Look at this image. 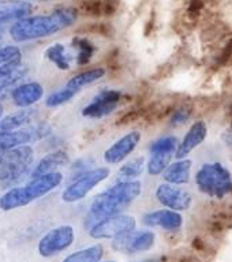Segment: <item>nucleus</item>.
<instances>
[{
    "mask_svg": "<svg viewBox=\"0 0 232 262\" xmlns=\"http://www.w3.org/2000/svg\"><path fill=\"white\" fill-rule=\"evenodd\" d=\"M77 16L78 12L74 8H59L47 15L28 16L12 25L10 36L16 42L52 36L74 25Z\"/></svg>",
    "mask_w": 232,
    "mask_h": 262,
    "instance_id": "nucleus-1",
    "label": "nucleus"
},
{
    "mask_svg": "<svg viewBox=\"0 0 232 262\" xmlns=\"http://www.w3.org/2000/svg\"><path fill=\"white\" fill-rule=\"evenodd\" d=\"M141 190H142V186L138 180L118 182L112 187L107 188L106 191L98 194L90 205V221L96 224L97 221L106 217L120 214L123 209H126L129 205L134 202L135 198H138Z\"/></svg>",
    "mask_w": 232,
    "mask_h": 262,
    "instance_id": "nucleus-2",
    "label": "nucleus"
},
{
    "mask_svg": "<svg viewBox=\"0 0 232 262\" xmlns=\"http://www.w3.org/2000/svg\"><path fill=\"white\" fill-rule=\"evenodd\" d=\"M61 182H63V175L59 171L30 179L22 187H14L4 192L0 196V209L4 212H10L12 209L26 206L32 204L33 201L47 195Z\"/></svg>",
    "mask_w": 232,
    "mask_h": 262,
    "instance_id": "nucleus-3",
    "label": "nucleus"
},
{
    "mask_svg": "<svg viewBox=\"0 0 232 262\" xmlns=\"http://www.w3.org/2000/svg\"><path fill=\"white\" fill-rule=\"evenodd\" d=\"M197 187L212 198H223L232 192V176L220 163L201 165L196 173Z\"/></svg>",
    "mask_w": 232,
    "mask_h": 262,
    "instance_id": "nucleus-4",
    "label": "nucleus"
},
{
    "mask_svg": "<svg viewBox=\"0 0 232 262\" xmlns=\"http://www.w3.org/2000/svg\"><path fill=\"white\" fill-rule=\"evenodd\" d=\"M34 150L32 146H19L0 151V182L12 183L28 175L33 163Z\"/></svg>",
    "mask_w": 232,
    "mask_h": 262,
    "instance_id": "nucleus-5",
    "label": "nucleus"
},
{
    "mask_svg": "<svg viewBox=\"0 0 232 262\" xmlns=\"http://www.w3.org/2000/svg\"><path fill=\"white\" fill-rule=\"evenodd\" d=\"M52 133L48 123L38 122L14 131H0V151L10 150L47 138Z\"/></svg>",
    "mask_w": 232,
    "mask_h": 262,
    "instance_id": "nucleus-6",
    "label": "nucleus"
},
{
    "mask_svg": "<svg viewBox=\"0 0 232 262\" xmlns=\"http://www.w3.org/2000/svg\"><path fill=\"white\" fill-rule=\"evenodd\" d=\"M110 176V169L107 167H100L90 169L85 175L79 176L78 179L73 180L71 183L61 192V200L67 204H73L83 200L97 184L107 179Z\"/></svg>",
    "mask_w": 232,
    "mask_h": 262,
    "instance_id": "nucleus-7",
    "label": "nucleus"
},
{
    "mask_svg": "<svg viewBox=\"0 0 232 262\" xmlns=\"http://www.w3.org/2000/svg\"><path fill=\"white\" fill-rule=\"evenodd\" d=\"M135 219L129 214H116L106 217L97 221L89 229V235L93 239H115L123 233L135 229Z\"/></svg>",
    "mask_w": 232,
    "mask_h": 262,
    "instance_id": "nucleus-8",
    "label": "nucleus"
},
{
    "mask_svg": "<svg viewBox=\"0 0 232 262\" xmlns=\"http://www.w3.org/2000/svg\"><path fill=\"white\" fill-rule=\"evenodd\" d=\"M75 233L71 225H60L56 228H52L51 231L45 233L38 242V253L41 257H53L56 254L65 251L74 243Z\"/></svg>",
    "mask_w": 232,
    "mask_h": 262,
    "instance_id": "nucleus-9",
    "label": "nucleus"
},
{
    "mask_svg": "<svg viewBox=\"0 0 232 262\" xmlns=\"http://www.w3.org/2000/svg\"><path fill=\"white\" fill-rule=\"evenodd\" d=\"M156 235L152 231H130L112 239V249L122 254H137L155 246Z\"/></svg>",
    "mask_w": 232,
    "mask_h": 262,
    "instance_id": "nucleus-10",
    "label": "nucleus"
},
{
    "mask_svg": "<svg viewBox=\"0 0 232 262\" xmlns=\"http://www.w3.org/2000/svg\"><path fill=\"white\" fill-rule=\"evenodd\" d=\"M122 93L119 90L102 89L93 97L92 102L82 110V115L85 118L98 119L112 114L122 100Z\"/></svg>",
    "mask_w": 232,
    "mask_h": 262,
    "instance_id": "nucleus-11",
    "label": "nucleus"
},
{
    "mask_svg": "<svg viewBox=\"0 0 232 262\" xmlns=\"http://www.w3.org/2000/svg\"><path fill=\"white\" fill-rule=\"evenodd\" d=\"M156 198L160 204L174 212L187 210L192 206L193 196L186 188L176 187L175 184L163 183L156 188Z\"/></svg>",
    "mask_w": 232,
    "mask_h": 262,
    "instance_id": "nucleus-12",
    "label": "nucleus"
},
{
    "mask_svg": "<svg viewBox=\"0 0 232 262\" xmlns=\"http://www.w3.org/2000/svg\"><path fill=\"white\" fill-rule=\"evenodd\" d=\"M141 141V133L139 131H131L127 133L124 137L118 139L116 142L104 151V161L108 164H119L126 159L127 156L131 155L138 146Z\"/></svg>",
    "mask_w": 232,
    "mask_h": 262,
    "instance_id": "nucleus-13",
    "label": "nucleus"
},
{
    "mask_svg": "<svg viewBox=\"0 0 232 262\" xmlns=\"http://www.w3.org/2000/svg\"><path fill=\"white\" fill-rule=\"evenodd\" d=\"M142 221L143 224L149 227H160L165 231H178L183 224V217L170 209H160L146 213Z\"/></svg>",
    "mask_w": 232,
    "mask_h": 262,
    "instance_id": "nucleus-14",
    "label": "nucleus"
},
{
    "mask_svg": "<svg viewBox=\"0 0 232 262\" xmlns=\"http://www.w3.org/2000/svg\"><path fill=\"white\" fill-rule=\"evenodd\" d=\"M32 11L33 4L28 0H0V25L25 19Z\"/></svg>",
    "mask_w": 232,
    "mask_h": 262,
    "instance_id": "nucleus-15",
    "label": "nucleus"
},
{
    "mask_svg": "<svg viewBox=\"0 0 232 262\" xmlns=\"http://www.w3.org/2000/svg\"><path fill=\"white\" fill-rule=\"evenodd\" d=\"M206 135H208L206 123L202 122V120H198V122L194 123V124L188 128L187 134L184 135L183 141L179 143V146L176 149V159L182 160L183 157H186L190 151L194 150L197 146H200L201 143L206 139Z\"/></svg>",
    "mask_w": 232,
    "mask_h": 262,
    "instance_id": "nucleus-16",
    "label": "nucleus"
},
{
    "mask_svg": "<svg viewBox=\"0 0 232 262\" xmlns=\"http://www.w3.org/2000/svg\"><path fill=\"white\" fill-rule=\"evenodd\" d=\"M44 96V88L38 82H28L24 85H18L11 93L14 104L19 108H30Z\"/></svg>",
    "mask_w": 232,
    "mask_h": 262,
    "instance_id": "nucleus-17",
    "label": "nucleus"
},
{
    "mask_svg": "<svg viewBox=\"0 0 232 262\" xmlns=\"http://www.w3.org/2000/svg\"><path fill=\"white\" fill-rule=\"evenodd\" d=\"M67 163H69V155H67V151H52V153L44 156V157L36 164V167L33 168L32 172L29 173V178H30V179H34V178L47 175V173L57 172V168L63 167V165H66Z\"/></svg>",
    "mask_w": 232,
    "mask_h": 262,
    "instance_id": "nucleus-18",
    "label": "nucleus"
},
{
    "mask_svg": "<svg viewBox=\"0 0 232 262\" xmlns=\"http://www.w3.org/2000/svg\"><path fill=\"white\" fill-rule=\"evenodd\" d=\"M37 118V111L33 108H22L18 112L0 119V131H14L24 128Z\"/></svg>",
    "mask_w": 232,
    "mask_h": 262,
    "instance_id": "nucleus-19",
    "label": "nucleus"
},
{
    "mask_svg": "<svg viewBox=\"0 0 232 262\" xmlns=\"http://www.w3.org/2000/svg\"><path fill=\"white\" fill-rule=\"evenodd\" d=\"M192 161L190 160H179L165 168L163 172L164 180L168 184H186L190 180V171H192Z\"/></svg>",
    "mask_w": 232,
    "mask_h": 262,
    "instance_id": "nucleus-20",
    "label": "nucleus"
},
{
    "mask_svg": "<svg viewBox=\"0 0 232 262\" xmlns=\"http://www.w3.org/2000/svg\"><path fill=\"white\" fill-rule=\"evenodd\" d=\"M28 66L20 60L0 66V86L18 85L28 74Z\"/></svg>",
    "mask_w": 232,
    "mask_h": 262,
    "instance_id": "nucleus-21",
    "label": "nucleus"
},
{
    "mask_svg": "<svg viewBox=\"0 0 232 262\" xmlns=\"http://www.w3.org/2000/svg\"><path fill=\"white\" fill-rule=\"evenodd\" d=\"M104 75H106V70L102 67H96V69H90L88 71H82V73L74 75L73 78H70L66 88L75 90L78 93L79 90H82V88L92 85L93 82L101 79Z\"/></svg>",
    "mask_w": 232,
    "mask_h": 262,
    "instance_id": "nucleus-22",
    "label": "nucleus"
},
{
    "mask_svg": "<svg viewBox=\"0 0 232 262\" xmlns=\"http://www.w3.org/2000/svg\"><path fill=\"white\" fill-rule=\"evenodd\" d=\"M145 169V157H135L119 168L116 173L118 182H133L142 175Z\"/></svg>",
    "mask_w": 232,
    "mask_h": 262,
    "instance_id": "nucleus-23",
    "label": "nucleus"
},
{
    "mask_svg": "<svg viewBox=\"0 0 232 262\" xmlns=\"http://www.w3.org/2000/svg\"><path fill=\"white\" fill-rule=\"evenodd\" d=\"M102 255H104V247L98 243V245L90 246L88 249L70 254L61 262H100Z\"/></svg>",
    "mask_w": 232,
    "mask_h": 262,
    "instance_id": "nucleus-24",
    "label": "nucleus"
},
{
    "mask_svg": "<svg viewBox=\"0 0 232 262\" xmlns=\"http://www.w3.org/2000/svg\"><path fill=\"white\" fill-rule=\"evenodd\" d=\"M45 57L51 60L53 64L56 66L59 70H69L70 69V61H71V56L69 53L66 52L65 45L60 42L51 45L47 51H45Z\"/></svg>",
    "mask_w": 232,
    "mask_h": 262,
    "instance_id": "nucleus-25",
    "label": "nucleus"
},
{
    "mask_svg": "<svg viewBox=\"0 0 232 262\" xmlns=\"http://www.w3.org/2000/svg\"><path fill=\"white\" fill-rule=\"evenodd\" d=\"M175 153L172 151H151V159L147 161V172L149 175H160L165 171V168L170 165L172 156Z\"/></svg>",
    "mask_w": 232,
    "mask_h": 262,
    "instance_id": "nucleus-26",
    "label": "nucleus"
},
{
    "mask_svg": "<svg viewBox=\"0 0 232 262\" xmlns=\"http://www.w3.org/2000/svg\"><path fill=\"white\" fill-rule=\"evenodd\" d=\"M74 47L78 49V57L77 63L79 66L88 64L93 56L94 53V47L89 40H86L83 37H75L73 40Z\"/></svg>",
    "mask_w": 232,
    "mask_h": 262,
    "instance_id": "nucleus-27",
    "label": "nucleus"
},
{
    "mask_svg": "<svg viewBox=\"0 0 232 262\" xmlns=\"http://www.w3.org/2000/svg\"><path fill=\"white\" fill-rule=\"evenodd\" d=\"M75 94H77L75 90H71L65 86V88H61V89L49 94L47 100H45V104L49 108H56V106H60L63 104H66V102H69Z\"/></svg>",
    "mask_w": 232,
    "mask_h": 262,
    "instance_id": "nucleus-28",
    "label": "nucleus"
},
{
    "mask_svg": "<svg viewBox=\"0 0 232 262\" xmlns=\"http://www.w3.org/2000/svg\"><path fill=\"white\" fill-rule=\"evenodd\" d=\"M178 149V139L175 137H163L152 143L151 151H172L175 153Z\"/></svg>",
    "mask_w": 232,
    "mask_h": 262,
    "instance_id": "nucleus-29",
    "label": "nucleus"
},
{
    "mask_svg": "<svg viewBox=\"0 0 232 262\" xmlns=\"http://www.w3.org/2000/svg\"><path fill=\"white\" fill-rule=\"evenodd\" d=\"M20 56H22V52H20V49L18 47H15V45L2 47L0 48V66L20 60Z\"/></svg>",
    "mask_w": 232,
    "mask_h": 262,
    "instance_id": "nucleus-30",
    "label": "nucleus"
},
{
    "mask_svg": "<svg viewBox=\"0 0 232 262\" xmlns=\"http://www.w3.org/2000/svg\"><path fill=\"white\" fill-rule=\"evenodd\" d=\"M192 114V108H188V106H182L179 110L174 111V114L171 115V119H170V124H171L172 127L182 126V124H184V123L190 119Z\"/></svg>",
    "mask_w": 232,
    "mask_h": 262,
    "instance_id": "nucleus-31",
    "label": "nucleus"
},
{
    "mask_svg": "<svg viewBox=\"0 0 232 262\" xmlns=\"http://www.w3.org/2000/svg\"><path fill=\"white\" fill-rule=\"evenodd\" d=\"M92 164H93V160L90 159L78 160L77 163L73 165V168H71V173H70L71 179L75 180L78 179L79 176L85 175L86 172L90 171V165H92Z\"/></svg>",
    "mask_w": 232,
    "mask_h": 262,
    "instance_id": "nucleus-32",
    "label": "nucleus"
},
{
    "mask_svg": "<svg viewBox=\"0 0 232 262\" xmlns=\"http://www.w3.org/2000/svg\"><path fill=\"white\" fill-rule=\"evenodd\" d=\"M231 59H232V40L227 42L224 51H223V53L219 56V63H220V64H225V63H228Z\"/></svg>",
    "mask_w": 232,
    "mask_h": 262,
    "instance_id": "nucleus-33",
    "label": "nucleus"
},
{
    "mask_svg": "<svg viewBox=\"0 0 232 262\" xmlns=\"http://www.w3.org/2000/svg\"><path fill=\"white\" fill-rule=\"evenodd\" d=\"M138 111H129L126 115L120 116V119L118 120V124H127V123H131L133 120L138 118Z\"/></svg>",
    "mask_w": 232,
    "mask_h": 262,
    "instance_id": "nucleus-34",
    "label": "nucleus"
},
{
    "mask_svg": "<svg viewBox=\"0 0 232 262\" xmlns=\"http://www.w3.org/2000/svg\"><path fill=\"white\" fill-rule=\"evenodd\" d=\"M202 2L201 0H192V3H190V7H188V12L192 14V15H198L200 11L202 10Z\"/></svg>",
    "mask_w": 232,
    "mask_h": 262,
    "instance_id": "nucleus-35",
    "label": "nucleus"
},
{
    "mask_svg": "<svg viewBox=\"0 0 232 262\" xmlns=\"http://www.w3.org/2000/svg\"><path fill=\"white\" fill-rule=\"evenodd\" d=\"M223 139H224L225 142L228 143V145H231V146H232V131H231V133H228L227 135H225V134L223 135Z\"/></svg>",
    "mask_w": 232,
    "mask_h": 262,
    "instance_id": "nucleus-36",
    "label": "nucleus"
},
{
    "mask_svg": "<svg viewBox=\"0 0 232 262\" xmlns=\"http://www.w3.org/2000/svg\"><path fill=\"white\" fill-rule=\"evenodd\" d=\"M138 262H163L161 258H146V259H142V261Z\"/></svg>",
    "mask_w": 232,
    "mask_h": 262,
    "instance_id": "nucleus-37",
    "label": "nucleus"
},
{
    "mask_svg": "<svg viewBox=\"0 0 232 262\" xmlns=\"http://www.w3.org/2000/svg\"><path fill=\"white\" fill-rule=\"evenodd\" d=\"M3 112H4V108H3V105L0 104V119H2V116H3Z\"/></svg>",
    "mask_w": 232,
    "mask_h": 262,
    "instance_id": "nucleus-38",
    "label": "nucleus"
},
{
    "mask_svg": "<svg viewBox=\"0 0 232 262\" xmlns=\"http://www.w3.org/2000/svg\"><path fill=\"white\" fill-rule=\"evenodd\" d=\"M2 41H3V32L0 30V44H2Z\"/></svg>",
    "mask_w": 232,
    "mask_h": 262,
    "instance_id": "nucleus-39",
    "label": "nucleus"
},
{
    "mask_svg": "<svg viewBox=\"0 0 232 262\" xmlns=\"http://www.w3.org/2000/svg\"><path fill=\"white\" fill-rule=\"evenodd\" d=\"M36 2H43V0H36Z\"/></svg>",
    "mask_w": 232,
    "mask_h": 262,
    "instance_id": "nucleus-40",
    "label": "nucleus"
},
{
    "mask_svg": "<svg viewBox=\"0 0 232 262\" xmlns=\"http://www.w3.org/2000/svg\"><path fill=\"white\" fill-rule=\"evenodd\" d=\"M231 131H232V122H231Z\"/></svg>",
    "mask_w": 232,
    "mask_h": 262,
    "instance_id": "nucleus-41",
    "label": "nucleus"
},
{
    "mask_svg": "<svg viewBox=\"0 0 232 262\" xmlns=\"http://www.w3.org/2000/svg\"><path fill=\"white\" fill-rule=\"evenodd\" d=\"M107 262H115V261H107Z\"/></svg>",
    "mask_w": 232,
    "mask_h": 262,
    "instance_id": "nucleus-42",
    "label": "nucleus"
}]
</instances>
